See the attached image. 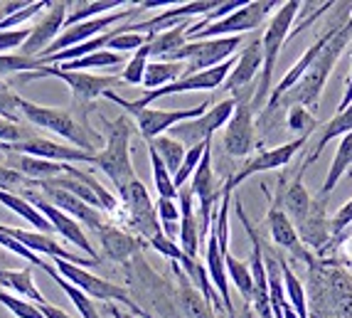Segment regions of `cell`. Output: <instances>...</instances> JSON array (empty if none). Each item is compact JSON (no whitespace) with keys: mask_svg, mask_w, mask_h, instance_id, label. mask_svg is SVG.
<instances>
[{"mask_svg":"<svg viewBox=\"0 0 352 318\" xmlns=\"http://www.w3.org/2000/svg\"><path fill=\"white\" fill-rule=\"evenodd\" d=\"M350 42H352V15L347 18V23L342 25L340 32L325 45L323 52L318 54L316 62L308 67V72L300 77V82L296 84L288 94H283L281 99H278L276 109L278 106L298 104V106H305L311 114L316 112L318 104H320V96H323V92H325V84H328L330 74H333L335 65H338V59H340V54L345 52V47Z\"/></svg>","mask_w":352,"mask_h":318,"instance_id":"6da1fadb","label":"cell"},{"mask_svg":"<svg viewBox=\"0 0 352 318\" xmlns=\"http://www.w3.org/2000/svg\"><path fill=\"white\" fill-rule=\"evenodd\" d=\"M20 114H23L25 121L32 124L35 129H45V131H52V134L62 136L65 141H69L72 146L84 151V153L96 156L106 143L99 131L82 124L69 109L42 106V104H35V101H28L25 96H20Z\"/></svg>","mask_w":352,"mask_h":318,"instance_id":"7a4b0ae2","label":"cell"},{"mask_svg":"<svg viewBox=\"0 0 352 318\" xmlns=\"http://www.w3.org/2000/svg\"><path fill=\"white\" fill-rule=\"evenodd\" d=\"M45 77H54V79H62L67 87L72 89V106L69 112L74 114L82 124L89 126V112L94 109V101L106 96L109 92L118 87L121 77L116 74H89V72H67V70H59V67H47L42 65L37 72H30V74H20L18 82H35V79H45Z\"/></svg>","mask_w":352,"mask_h":318,"instance_id":"3957f363","label":"cell"},{"mask_svg":"<svg viewBox=\"0 0 352 318\" xmlns=\"http://www.w3.org/2000/svg\"><path fill=\"white\" fill-rule=\"evenodd\" d=\"M101 124L106 131V143L94 158V165H99V171L106 173V178L113 183L116 193L126 188L129 183H133L135 168L133 160H131V136H133V124L131 118L116 116V118H106L104 114H99Z\"/></svg>","mask_w":352,"mask_h":318,"instance_id":"277c9868","label":"cell"},{"mask_svg":"<svg viewBox=\"0 0 352 318\" xmlns=\"http://www.w3.org/2000/svg\"><path fill=\"white\" fill-rule=\"evenodd\" d=\"M303 3L298 0H288V3H281L278 10H274L269 25L261 32V47H264V67H261V74H258V87L254 92V112H258L264 104H269L271 96V82H274V70H276L278 54H281V47L286 45V40L291 37V30H294V20L300 12Z\"/></svg>","mask_w":352,"mask_h":318,"instance_id":"5b68a950","label":"cell"},{"mask_svg":"<svg viewBox=\"0 0 352 318\" xmlns=\"http://www.w3.org/2000/svg\"><path fill=\"white\" fill-rule=\"evenodd\" d=\"M106 99L118 106H124V112L133 116L135 129H138V134H141L146 141H153V138H158V136L170 134V129L185 124V121L200 118L212 106L210 101H205V104H197V106H192V109H151V106L138 109V106H133L129 99L118 96L116 92H109Z\"/></svg>","mask_w":352,"mask_h":318,"instance_id":"8992f818","label":"cell"},{"mask_svg":"<svg viewBox=\"0 0 352 318\" xmlns=\"http://www.w3.org/2000/svg\"><path fill=\"white\" fill-rule=\"evenodd\" d=\"M244 45V37H217V40H195L165 59V62H185V77L200 74L212 67H219L234 57Z\"/></svg>","mask_w":352,"mask_h":318,"instance_id":"52a82bcc","label":"cell"},{"mask_svg":"<svg viewBox=\"0 0 352 318\" xmlns=\"http://www.w3.org/2000/svg\"><path fill=\"white\" fill-rule=\"evenodd\" d=\"M118 200H121V218L129 224L135 235L141 237L143 242L155 240L158 235H163V227H160L158 212H155V202L151 200L146 185H143L141 178H135L133 183L126 185L121 193H118Z\"/></svg>","mask_w":352,"mask_h":318,"instance_id":"ba28073f","label":"cell"},{"mask_svg":"<svg viewBox=\"0 0 352 318\" xmlns=\"http://www.w3.org/2000/svg\"><path fill=\"white\" fill-rule=\"evenodd\" d=\"M54 269L62 274V277L67 279L69 284H74L76 289L84 291V294L89 296L91 301H118V304H124V306H129L131 316H138V318H151L148 313H143V308L138 306V304H133V299H131V294L124 289V286H118V284H111L106 282V279L96 277V274H91V271L82 269V266L76 264H69V262H62V259H54L52 262Z\"/></svg>","mask_w":352,"mask_h":318,"instance_id":"9c48e42d","label":"cell"},{"mask_svg":"<svg viewBox=\"0 0 352 318\" xmlns=\"http://www.w3.org/2000/svg\"><path fill=\"white\" fill-rule=\"evenodd\" d=\"M236 106L234 114L229 118V124L224 126L222 134V148L229 158H244L256 148V121H254V89L244 92V94L234 96Z\"/></svg>","mask_w":352,"mask_h":318,"instance_id":"30bf717a","label":"cell"},{"mask_svg":"<svg viewBox=\"0 0 352 318\" xmlns=\"http://www.w3.org/2000/svg\"><path fill=\"white\" fill-rule=\"evenodd\" d=\"M274 8H278V3H271V0H249V3H244L239 10H234L224 20L212 23L210 28L200 30L197 35L190 37V42L217 40V37H244V32H258V28L264 25V20L269 18V12Z\"/></svg>","mask_w":352,"mask_h":318,"instance_id":"8fae6325","label":"cell"},{"mask_svg":"<svg viewBox=\"0 0 352 318\" xmlns=\"http://www.w3.org/2000/svg\"><path fill=\"white\" fill-rule=\"evenodd\" d=\"M234 106H236L234 96L217 101V104L210 106L200 118H192V121H185V124L175 126V129H170L168 136H173V138L180 141L185 148H192V146H200V143H205V141H212V136L229 124V118H232V114H234Z\"/></svg>","mask_w":352,"mask_h":318,"instance_id":"7c38bea8","label":"cell"},{"mask_svg":"<svg viewBox=\"0 0 352 318\" xmlns=\"http://www.w3.org/2000/svg\"><path fill=\"white\" fill-rule=\"evenodd\" d=\"M25 198V200L30 202V205H35L37 210L47 218V222L52 224V230L57 232L59 237H65L69 244H74V247H79L84 254H87L89 259H94V262H101V257L96 254V249L91 247V242L87 240V235H84L82 230V224L76 222L74 218H69L67 212H62L59 207H54L52 202L45 198L42 193H37V188H30V190H23L20 193Z\"/></svg>","mask_w":352,"mask_h":318,"instance_id":"4fadbf2b","label":"cell"},{"mask_svg":"<svg viewBox=\"0 0 352 318\" xmlns=\"http://www.w3.org/2000/svg\"><path fill=\"white\" fill-rule=\"evenodd\" d=\"M308 141H311V136H298V138H294V141L281 143V146H274V148H269V151H261L256 158L247 160V163L241 165L234 176H229L224 185H227L229 190H234L236 185H241L247 178H252V176L281 171V168H286V165L294 160V156L298 153V151L308 148Z\"/></svg>","mask_w":352,"mask_h":318,"instance_id":"5bb4252c","label":"cell"},{"mask_svg":"<svg viewBox=\"0 0 352 318\" xmlns=\"http://www.w3.org/2000/svg\"><path fill=\"white\" fill-rule=\"evenodd\" d=\"M350 10H352V3H347V8H345V10H342V15H340V18H338V23H335V25H330V28L325 30L323 35H320L316 42H313V47H308V50H305V54H303V57H300L298 62H296V65L291 67V70H288L286 74H283V79H281V82H278L276 87L271 89L269 104H266V114L276 112V104H278V99H281L283 94H288V92H291V89H294L296 84L300 82V77H303L305 72H308V67H311L313 62H316V57H318V54L323 52V50H325V45H328V42L333 40V37L338 35V32H340V30H342V25L347 23V12H350Z\"/></svg>","mask_w":352,"mask_h":318,"instance_id":"9a60e30c","label":"cell"},{"mask_svg":"<svg viewBox=\"0 0 352 318\" xmlns=\"http://www.w3.org/2000/svg\"><path fill=\"white\" fill-rule=\"evenodd\" d=\"M67 12H69V3H65V0L52 3V6L45 10V15L37 20L35 28H30V37L23 45V50H20V54L30 59H37L47 52L50 45H52V42L62 35V30H65Z\"/></svg>","mask_w":352,"mask_h":318,"instance_id":"2e32d148","label":"cell"},{"mask_svg":"<svg viewBox=\"0 0 352 318\" xmlns=\"http://www.w3.org/2000/svg\"><path fill=\"white\" fill-rule=\"evenodd\" d=\"M261 67H264V47H261V35L254 32L252 40L236 54V62L224 82V89L232 92V96H239L254 89V79L261 74Z\"/></svg>","mask_w":352,"mask_h":318,"instance_id":"e0dca14e","label":"cell"},{"mask_svg":"<svg viewBox=\"0 0 352 318\" xmlns=\"http://www.w3.org/2000/svg\"><path fill=\"white\" fill-rule=\"evenodd\" d=\"M0 232L8 237H12L15 242H20L25 249H30L32 254H47V257H52L54 259H62V262H69V264H76V266H96L101 264V262H94L89 259V257H79V254H72L69 249H65L59 242H54L50 235H42V232L37 230H20V227H8V224L0 222Z\"/></svg>","mask_w":352,"mask_h":318,"instance_id":"ac0fdd59","label":"cell"},{"mask_svg":"<svg viewBox=\"0 0 352 318\" xmlns=\"http://www.w3.org/2000/svg\"><path fill=\"white\" fill-rule=\"evenodd\" d=\"M266 224H269V235L274 240V244H278L281 249H286L294 259H300L305 264H313V254L303 247V242H300L298 232H296L294 222L288 220L286 210L281 205V198H274L269 207V215H266Z\"/></svg>","mask_w":352,"mask_h":318,"instance_id":"d6986e66","label":"cell"},{"mask_svg":"<svg viewBox=\"0 0 352 318\" xmlns=\"http://www.w3.org/2000/svg\"><path fill=\"white\" fill-rule=\"evenodd\" d=\"M37 190H40L45 198H47L50 202H52L54 207H59L62 212H67L69 218H74L79 224H87V227H91L94 232H99L101 227H104V215H101V210H96V207L87 205L84 200H79L76 195L67 193V190L62 188H52V185H45V183H35Z\"/></svg>","mask_w":352,"mask_h":318,"instance_id":"ffe728a7","label":"cell"},{"mask_svg":"<svg viewBox=\"0 0 352 318\" xmlns=\"http://www.w3.org/2000/svg\"><path fill=\"white\" fill-rule=\"evenodd\" d=\"M296 232H298L305 249H316L318 254H325L330 240H333V230H330V220L325 218L323 198H313L311 212H308V218L296 227Z\"/></svg>","mask_w":352,"mask_h":318,"instance_id":"44dd1931","label":"cell"},{"mask_svg":"<svg viewBox=\"0 0 352 318\" xmlns=\"http://www.w3.org/2000/svg\"><path fill=\"white\" fill-rule=\"evenodd\" d=\"M96 235H99V240H101L104 257L106 259H111V262H118V264L131 262L133 257H138V252H141L143 247H146L141 237L129 235V232H124L121 227L109 224V222H106Z\"/></svg>","mask_w":352,"mask_h":318,"instance_id":"7402d4cb","label":"cell"},{"mask_svg":"<svg viewBox=\"0 0 352 318\" xmlns=\"http://www.w3.org/2000/svg\"><path fill=\"white\" fill-rule=\"evenodd\" d=\"M303 173H305V168L300 165L296 178L291 180V185H283L286 178H281L276 188V195L281 198V205H283V210H286L288 220L294 222V227H298V224L308 218V212H311V207H313L311 193H308V188L303 185Z\"/></svg>","mask_w":352,"mask_h":318,"instance_id":"603a6c76","label":"cell"},{"mask_svg":"<svg viewBox=\"0 0 352 318\" xmlns=\"http://www.w3.org/2000/svg\"><path fill=\"white\" fill-rule=\"evenodd\" d=\"M177 205H180V249L188 257L197 259V254H200V220H197V212H195V195L192 190L188 188H180L177 193Z\"/></svg>","mask_w":352,"mask_h":318,"instance_id":"cb8c5ba5","label":"cell"},{"mask_svg":"<svg viewBox=\"0 0 352 318\" xmlns=\"http://www.w3.org/2000/svg\"><path fill=\"white\" fill-rule=\"evenodd\" d=\"M6 165L15 173H20V176H25L28 180H32V183H45V180H52V178H59L67 173V163H52V160H40L18 153H8Z\"/></svg>","mask_w":352,"mask_h":318,"instance_id":"d4e9b609","label":"cell"},{"mask_svg":"<svg viewBox=\"0 0 352 318\" xmlns=\"http://www.w3.org/2000/svg\"><path fill=\"white\" fill-rule=\"evenodd\" d=\"M0 286L8 291H15V296L35 304V306L47 304V299L37 289L32 269H0Z\"/></svg>","mask_w":352,"mask_h":318,"instance_id":"484cf974","label":"cell"},{"mask_svg":"<svg viewBox=\"0 0 352 318\" xmlns=\"http://www.w3.org/2000/svg\"><path fill=\"white\" fill-rule=\"evenodd\" d=\"M173 269H175L177 277H180V289H177V306L182 308L185 318H217V316H214V308H212V304L200 294V291L195 289L192 284L188 282V277L182 274L180 266L173 264Z\"/></svg>","mask_w":352,"mask_h":318,"instance_id":"4316f807","label":"cell"},{"mask_svg":"<svg viewBox=\"0 0 352 318\" xmlns=\"http://www.w3.org/2000/svg\"><path fill=\"white\" fill-rule=\"evenodd\" d=\"M347 134H352V104L347 106L345 112L335 114L328 124L323 126V131H320V136H318V141H316V148H311L308 158L303 160L305 171H308V165L316 163V160L320 158V153H323L325 146H328L333 138H342V136H347Z\"/></svg>","mask_w":352,"mask_h":318,"instance_id":"83f0119b","label":"cell"},{"mask_svg":"<svg viewBox=\"0 0 352 318\" xmlns=\"http://www.w3.org/2000/svg\"><path fill=\"white\" fill-rule=\"evenodd\" d=\"M124 0H91V3H69V12H67L65 28H74L87 20L104 18L116 10H124Z\"/></svg>","mask_w":352,"mask_h":318,"instance_id":"f1b7e54d","label":"cell"},{"mask_svg":"<svg viewBox=\"0 0 352 318\" xmlns=\"http://www.w3.org/2000/svg\"><path fill=\"white\" fill-rule=\"evenodd\" d=\"M352 168V134L342 136L340 143H338V151H335V158L328 168V176L323 180V188L318 193V198H328L330 193L335 190V185L340 183L342 178L347 176V171Z\"/></svg>","mask_w":352,"mask_h":318,"instance_id":"f546056e","label":"cell"},{"mask_svg":"<svg viewBox=\"0 0 352 318\" xmlns=\"http://www.w3.org/2000/svg\"><path fill=\"white\" fill-rule=\"evenodd\" d=\"M40 269H45V271H47V277L54 279V284H57L59 289H62L67 294V299H69L72 304H74V308L79 311V316H82V318H101L99 311H96V304H94V301L89 299V296L84 294V291L76 289L74 284L67 282V279L62 277V274H59L57 269H54L52 262H42Z\"/></svg>","mask_w":352,"mask_h":318,"instance_id":"4dcf8cb0","label":"cell"},{"mask_svg":"<svg viewBox=\"0 0 352 318\" xmlns=\"http://www.w3.org/2000/svg\"><path fill=\"white\" fill-rule=\"evenodd\" d=\"M0 202L8 207V210H12L18 218H23L25 222H30L32 227H35L37 232H42V235H52V224L47 222V218L42 215L40 210H37L35 205H30L28 200H25L23 195H15V193H3L0 190Z\"/></svg>","mask_w":352,"mask_h":318,"instance_id":"1f68e13d","label":"cell"},{"mask_svg":"<svg viewBox=\"0 0 352 318\" xmlns=\"http://www.w3.org/2000/svg\"><path fill=\"white\" fill-rule=\"evenodd\" d=\"M182 77H185V62H148L141 87L146 92H155Z\"/></svg>","mask_w":352,"mask_h":318,"instance_id":"d6a6232c","label":"cell"},{"mask_svg":"<svg viewBox=\"0 0 352 318\" xmlns=\"http://www.w3.org/2000/svg\"><path fill=\"white\" fill-rule=\"evenodd\" d=\"M224 266H227L229 284H234L236 291L241 294V299L247 301V306H252L254 277H252V266H249V262L239 259V257H234V254L229 252V254H224Z\"/></svg>","mask_w":352,"mask_h":318,"instance_id":"836d02e7","label":"cell"},{"mask_svg":"<svg viewBox=\"0 0 352 318\" xmlns=\"http://www.w3.org/2000/svg\"><path fill=\"white\" fill-rule=\"evenodd\" d=\"M146 143L160 156V160L165 163V168L173 173V178H175V173L180 171L182 160H185L188 148L182 146L180 141H175V138H173V136H168V134L158 136V138H153V141H146Z\"/></svg>","mask_w":352,"mask_h":318,"instance_id":"e575fe53","label":"cell"},{"mask_svg":"<svg viewBox=\"0 0 352 318\" xmlns=\"http://www.w3.org/2000/svg\"><path fill=\"white\" fill-rule=\"evenodd\" d=\"M124 65V54L111 52V50H101V52L87 54L82 59H74V62H67V65H59V70L67 72H89V70H109V67Z\"/></svg>","mask_w":352,"mask_h":318,"instance_id":"d590c367","label":"cell"},{"mask_svg":"<svg viewBox=\"0 0 352 318\" xmlns=\"http://www.w3.org/2000/svg\"><path fill=\"white\" fill-rule=\"evenodd\" d=\"M148 158H151L153 168V185H155V193L158 198H168V200H177V188L175 180H173V173L165 168V163L160 160V156L148 146Z\"/></svg>","mask_w":352,"mask_h":318,"instance_id":"8d00e7d4","label":"cell"},{"mask_svg":"<svg viewBox=\"0 0 352 318\" xmlns=\"http://www.w3.org/2000/svg\"><path fill=\"white\" fill-rule=\"evenodd\" d=\"M42 67L40 59H30L23 57V54H0V79L6 77H20V74H30V72H37Z\"/></svg>","mask_w":352,"mask_h":318,"instance_id":"74e56055","label":"cell"},{"mask_svg":"<svg viewBox=\"0 0 352 318\" xmlns=\"http://www.w3.org/2000/svg\"><path fill=\"white\" fill-rule=\"evenodd\" d=\"M207 146H212V141H205V143H200V146L188 148V153H185V160H182L180 171L175 173V178H173V180H175L177 193H180V188H185V185H188V180H192L195 171H197V165L202 163V156H205Z\"/></svg>","mask_w":352,"mask_h":318,"instance_id":"f35d334b","label":"cell"},{"mask_svg":"<svg viewBox=\"0 0 352 318\" xmlns=\"http://www.w3.org/2000/svg\"><path fill=\"white\" fill-rule=\"evenodd\" d=\"M148 42L138 52H133V57L126 62L124 72H121V82L124 84H133V87L143 84V74H146V67H148V62H151V47H148Z\"/></svg>","mask_w":352,"mask_h":318,"instance_id":"ab89813d","label":"cell"},{"mask_svg":"<svg viewBox=\"0 0 352 318\" xmlns=\"http://www.w3.org/2000/svg\"><path fill=\"white\" fill-rule=\"evenodd\" d=\"M288 131L298 138V136H311L318 129V118L313 116L305 106H288V116H286Z\"/></svg>","mask_w":352,"mask_h":318,"instance_id":"60d3db41","label":"cell"},{"mask_svg":"<svg viewBox=\"0 0 352 318\" xmlns=\"http://www.w3.org/2000/svg\"><path fill=\"white\" fill-rule=\"evenodd\" d=\"M0 306H6L15 318H45L35 304H30V301L20 299L15 294H8L3 289H0Z\"/></svg>","mask_w":352,"mask_h":318,"instance_id":"b9f144b4","label":"cell"},{"mask_svg":"<svg viewBox=\"0 0 352 318\" xmlns=\"http://www.w3.org/2000/svg\"><path fill=\"white\" fill-rule=\"evenodd\" d=\"M0 118H8V121H25L23 114H20V94L10 84L0 82Z\"/></svg>","mask_w":352,"mask_h":318,"instance_id":"7bdbcfd3","label":"cell"},{"mask_svg":"<svg viewBox=\"0 0 352 318\" xmlns=\"http://www.w3.org/2000/svg\"><path fill=\"white\" fill-rule=\"evenodd\" d=\"M35 134V126H25V121H8V118H0V143H20L32 138Z\"/></svg>","mask_w":352,"mask_h":318,"instance_id":"ee69618b","label":"cell"},{"mask_svg":"<svg viewBox=\"0 0 352 318\" xmlns=\"http://www.w3.org/2000/svg\"><path fill=\"white\" fill-rule=\"evenodd\" d=\"M52 6V3H45V0H37V3H28L25 8H20V10H15L10 15V18H6L3 23H0V30H18V25L28 23V20H32L35 15H40L42 10H47V8Z\"/></svg>","mask_w":352,"mask_h":318,"instance_id":"f6af8a7d","label":"cell"},{"mask_svg":"<svg viewBox=\"0 0 352 318\" xmlns=\"http://www.w3.org/2000/svg\"><path fill=\"white\" fill-rule=\"evenodd\" d=\"M30 188H37L32 180H28L25 176L15 173L12 168H8L6 163H0V190L3 193H15L20 195L23 190H30Z\"/></svg>","mask_w":352,"mask_h":318,"instance_id":"bcb514c9","label":"cell"},{"mask_svg":"<svg viewBox=\"0 0 352 318\" xmlns=\"http://www.w3.org/2000/svg\"><path fill=\"white\" fill-rule=\"evenodd\" d=\"M151 40V35H141V32H118L111 42H109V47L111 52H138V50Z\"/></svg>","mask_w":352,"mask_h":318,"instance_id":"7dc6e473","label":"cell"},{"mask_svg":"<svg viewBox=\"0 0 352 318\" xmlns=\"http://www.w3.org/2000/svg\"><path fill=\"white\" fill-rule=\"evenodd\" d=\"M30 37V28L18 30H0V54H12L15 50H23V45Z\"/></svg>","mask_w":352,"mask_h":318,"instance_id":"c3c4849f","label":"cell"},{"mask_svg":"<svg viewBox=\"0 0 352 318\" xmlns=\"http://www.w3.org/2000/svg\"><path fill=\"white\" fill-rule=\"evenodd\" d=\"M148 247H153L158 254L168 257V259H170L173 264H180V259L185 257V252L180 249V244H175L173 240H168L165 235H158L155 240H151V242H148Z\"/></svg>","mask_w":352,"mask_h":318,"instance_id":"681fc988","label":"cell"},{"mask_svg":"<svg viewBox=\"0 0 352 318\" xmlns=\"http://www.w3.org/2000/svg\"><path fill=\"white\" fill-rule=\"evenodd\" d=\"M155 212H158L160 224H180V205H177V200L158 198V202H155Z\"/></svg>","mask_w":352,"mask_h":318,"instance_id":"f907efd6","label":"cell"},{"mask_svg":"<svg viewBox=\"0 0 352 318\" xmlns=\"http://www.w3.org/2000/svg\"><path fill=\"white\" fill-rule=\"evenodd\" d=\"M350 224H352V198L345 202V205L340 207V210L335 212L333 220H330V230H333V240H335L338 235H340V232L345 230V227H350ZM333 240H330V242H333Z\"/></svg>","mask_w":352,"mask_h":318,"instance_id":"816d5d0a","label":"cell"},{"mask_svg":"<svg viewBox=\"0 0 352 318\" xmlns=\"http://www.w3.org/2000/svg\"><path fill=\"white\" fill-rule=\"evenodd\" d=\"M37 308H40L42 316H45V318H72L69 313L62 311V308L54 306V304H50V301H47V304H42V306H37Z\"/></svg>","mask_w":352,"mask_h":318,"instance_id":"f5cc1de1","label":"cell"},{"mask_svg":"<svg viewBox=\"0 0 352 318\" xmlns=\"http://www.w3.org/2000/svg\"><path fill=\"white\" fill-rule=\"evenodd\" d=\"M352 104V72H350V79H347V87H345V94L340 99V106H338V112H345L347 106Z\"/></svg>","mask_w":352,"mask_h":318,"instance_id":"db71d44e","label":"cell"},{"mask_svg":"<svg viewBox=\"0 0 352 318\" xmlns=\"http://www.w3.org/2000/svg\"><path fill=\"white\" fill-rule=\"evenodd\" d=\"M109 311H111L113 318H126V313L121 311V308H116V306H109Z\"/></svg>","mask_w":352,"mask_h":318,"instance_id":"11a10c76","label":"cell"},{"mask_svg":"<svg viewBox=\"0 0 352 318\" xmlns=\"http://www.w3.org/2000/svg\"><path fill=\"white\" fill-rule=\"evenodd\" d=\"M126 318H138V316H131V313H126Z\"/></svg>","mask_w":352,"mask_h":318,"instance_id":"9f6ffc18","label":"cell"}]
</instances>
